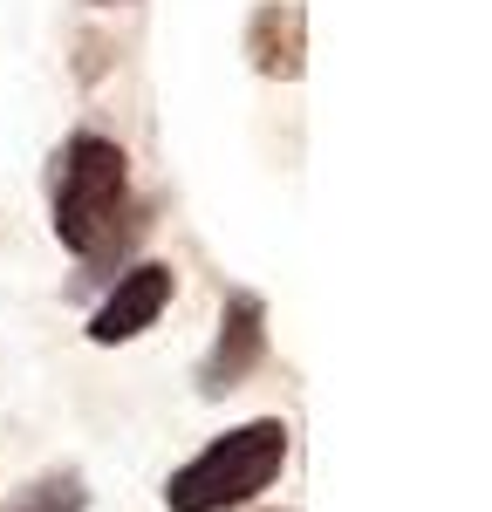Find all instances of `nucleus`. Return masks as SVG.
I'll return each mask as SVG.
<instances>
[{
  "label": "nucleus",
  "instance_id": "nucleus-1",
  "mask_svg": "<svg viewBox=\"0 0 492 512\" xmlns=\"http://www.w3.org/2000/svg\"><path fill=\"white\" fill-rule=\"evenodd\" d=\"M144 233V212L130 205V158L123 144L76 130L55 151V239L76 260H110Z\"/></svg>",
  "mask_w": 492,
  "mask_h": 512
},
{
  "label": "nucleus",
  "instance_id": "nucleus-2",
  "mask_svg": "<svg viewBox=\"0 0 492 512\" xmlns=\"http://www.w3.org/2000/svg\"><path fill=\"white\" fill-rule=\"evenodd\" d=\"M287 465V424L281 417H253L240 431L212 437L192 465H178L164 485V506L171 512H226L260 499Z\"/></svg>",
  "mask_w": 492,
  "mask_h": 512
},
{
  "label": "nucleus",
  "instance_id": "nucleus-3",
  "mask_svg": "<svg viewBox=\"0 0 492 512\" xmlns=\"http://www.w3.org/2000/svg\"><path fill=\"white\" fill-rule=\"evenodd\" d=\"M171 294H178V274H171L164 260H144V267L117 274V287L103 294V308L89 315V342H103V349L137 342V335H144V328L171 308Z\"/></svg>",
  "mask_w": 492,
  "mask_h": 512
},
{
  "label": "nucleus",
  "instance_id": "nucleus-4",
  "mask_svg": "<svg viewBox=\"0 0 492 512\" xmlns=\"http://www.w3.org/2000/svg\"><path fill=\"white\" fill-rule=\"evenodd\" d=\"M260 355H267V308H260V294H233L226 315H219V342L199 362V390L205 396L240 390L246 376L260 369Z\"/></svg>",
  "mask_w": 492,
  "mask_h": 512
},
{
  "label": "nucleus",
  "instance_id": "nucleus-5",
  "mask_svg": "<svg viewBox=\"0 0 492 512\" xmlns=\"http://www.w3.org/2000/svg\"><path fill=\"white\" fill-rule=\"evenodd\" d=\"M246 55H253L260 76L294 82L308 69V14H301L294 0H267V7L246 21Z\"/></svg>",
  "mask_w": 492,
  "mask_h": 512
},
{
  "label": "nucleus",
  "instance_id": "nucleus-6",
  "mask_svg": "<svg viewBox=\"0 0 492 512\" xmlns=\"http://www.w3.org/2000/svg\"><path fill=\"white\" fill-rule=\"evenodd\" d=\"M82 506H89L82 478L76 472H48V478H35L28 492H14V506H7V512H82Z\"/></svg>",
  "mask_w": 492,
  "mask_h": 512
},
{
  "label": "nucleus",
  "instance_id": "nucleus-7",
  "mask_svg": "<svg viewBox=\"0 0 492 512\" xmlns=\"http://www.w3.org/2000/svg\"><path fill=\"white\" fill-rule=\"evenodd\" d=\"M103 7H110V0H103Z\"/></svg>",
  "mask_w": 492,
  "mask_h": 512
}]
</instances>
